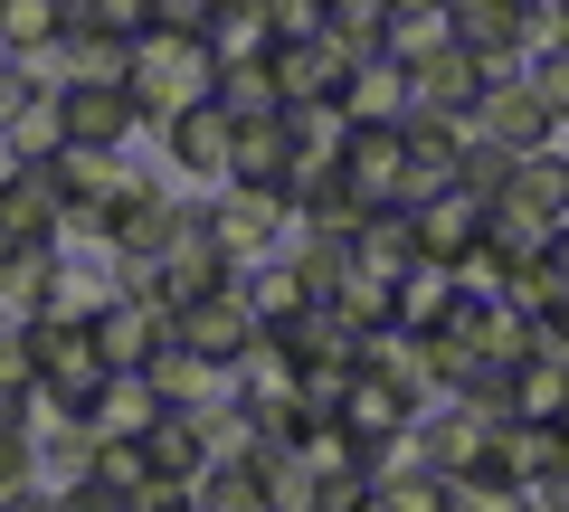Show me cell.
Instances as JSON below:
<instances>
[{"label": "cell", "mask_w": 569, "mask_h": 512, "mask_svg": "<svg viewBox=\"0 0 569 512\" xmlns=\"http://www.w3.org/2000/svg\"><path fill=\"white\" fill-rule=\"evenodd\" d=\"M123 96H133V114L162 133L181 104H209L219 96V58H209L190 29H152V39H133V67H123Z\"/></svg>", "instance_id": "6da1fadb"}, {"label": "cell", "mask_w": 569, "mask_h": 512, "mask_svg": "<svg viewBox=\"0 0 569 512\" xmlns=\"http://www.w3.org/2000/svg\"><path fill=\"white\" fill-rule=\"evenodd\" d=\"M569 219V152H512L503 190H493V238L503 247H541L550 228Z\"/></svg>", "instance_id": "7a4b0ae2"}, {"label": "cell", "mask_w": 569, "mask_h": 512, "mask_svg": "<svg viewBox=\"0 0 569 512\" xmlns=\"http://www.w3.org/2000/svg\"><path fill=\"white\" fill-rule=\"evenodd\" d=\"M200 228H209V247H219L228 267L247 275V267H266V257L284 247V228H295V219H284V190H257V181H219V190L200 200Z\"/></svg>", "instance_id": "3957f363"}, {"label": "cell", "mask_w": 569, "mask_h": 512, "mask_svg": "<svg viewBox=\"0 0 569 512\" xmlns=\"http://www.w3.org/2000/svg\"><path fill=\"white\" fill-rule=\"evenodd\" d=\"M332 171L351 181V200L361 209H418V171H408V133L399 123H351L342 152H332Z\"/></svg>", "instance_id": "277c9868"}, {"label": "cell", "mask_w": 569, "mask_h": 512, "mask_svg": "<svg viewBox=\"0 0 569 512\" xmlns=\"http://www.w3.org/2000/svg\"><path fill=\"white\" fill-rule=\"evenodd\" d=\"M48 181H58V209H67V238H104V209L123 200V190L142 181L123 152H86V143H67V152H48Z\"/></svg>", "instance_id": "5b68a950"}, {"label": "cell", "mask_w": 569, "mask_h": 512, "mask_svg": "<svg viewBox=\"0 0 569 512\" xmlns=\"http://www.w3.org/2000/svg\"><path fill=\"white\" fill-rule=\"evenodd\" d=\"M29 351H39V390H58L67 409L86 418V399L104 390V351L86 323H67V313H29Z\"/></svg>", "instance_id": "8992f818"}, {"label": "cell", "mask_w": 569, "mask_h": 512, "mask_svg": "<svg viewBox=\"0 0 569 512\" xmlns=\"http://www.w3.org/2000/svg\"><path fill=\"white\" fill-rule=\"evenodd\" d=\"M48 114H58V152L67 143H86V152H123L142 133V114H133V96L123 86H48Z\"/></svg>", "instance_id": "52a82bcc"}, {"label": "cell", "mask_w": 569, "mask_h": 512, "mask_svg": "<svg viewBox=\"0 0 569 512\" xmlns=\"http://www.w3.org/2000/svg\"><path fill=\"white\" fill-rule=\"evenodd\" d=\"M257 304H247V285H228V294H200V304H181L171 313V342L181 351H200V361H219V370H238L247 351H257Z\"/></svg>", "instance_id": "ba28073f"}, {"label": "cell", "mask_w": 569, "mask_h": 512, "mask_svg": "<svg viewBox=\"0 0 569 512\" xmlns=\"http://www.w3.org/2000/svg\"><path fill=\"white\" fill-rule=\"evenodd\" d=\"M86 332H96L104 370H152L171 351V304H152V294H114L104 313H86Z\"/></svg>", "instance_id": "9c48e42d"}, {"label": "cell", "mask_w": 569, "mask_h": 512, "mask_svg": "<svg viewBox=\"0 0 569 512\" xmlns=\"http://www.w3.org/2000/svg\"><path fill=\"white\" fill-rule=\"evenodd\" d=\"M342 77H351V48H332V39H276V58H266L276 114H295V104H332Z\"/></svg>", "instance_id": "30bf717a"}, {"label": "cell", "mask_w": 569, "mask_h": 512, "mask_svg": "<svg viewBox=\"0 0 569 512\" xmlns=\"http://www.w3.org/2000/svg\"><path fill=\"white\" fill-rule=\"evenodd\" d=\"M485 228H493V200H475V190H456V181H447V190H427V200L408 209V238H418L427 267H456V257H466Z\"/></svg>", "instance_id": "8fae6325"}, {"label": "cell", "mask_w": 569, "mask_h": 512, "mask_svg": "<svg viewBox=\"0 0 569 512\" xmlns=\"http://www.w3.org/2000/svg\"><path fill=\"white\" fill-rule=\"evenodd\" d=\"M485 86H493V67L475 58V48H437L427 67H408V114H447V123H475Z\"/></svg>", "instance_id": "7c38bea8"}, {"label": "cell", "mask_w": 569, "mask_h": 512, "mask_svg": "<svg viewBox=\"0 0 569 512\" xmlns=\"http://www.w3.org/2000/svg\"><path fill=\"white\" fill-rule=\"evenodd\" d=\"M332 428L351 436V455H361V474H370L389 436H408V428H418V409H408V399L389 390L380 370H351V390H342V418H332Z\"/></svg>", "instance_id": "4fadbf2b"}, {"label": "cell", "mask_w": 569, "mask_h": 512, "mask_svg": "<svg viewBox=\"0 0 569 512\" xmlns=\"http://www.w3.org/2000/svg\"><path fill=\"white\" fill-rule=\"evenodd\" d=\"M475 143H493V152H550V143H560V123H550V104L531 96L522 77H503V86H485V104H475Z\"/></svg>", "instance_id": "5bb4252c"}, {"label": "cell", "mask_w": 569, "mask_h": 512, "mask_svg": "<svg viewBox=\"0 0 569 512\" xmlns=\"http://www.w3.org/2000/svg\"><path fill=\"white\" fill-rule=\"evenodd\" d=\"M266 342L295 361V380H305V370H361V332L332 304H305V313H284V323H266Z\"/></svg>", "instance_id": "9a60e30c"}, {"label": "cell", "mask_w": 569, "mask_h": 512, "mask_svg": "<svg viewBox=\"0 0 569 512\" xmlns=\"http://www.w3.org/2000/svg\"><path fill=\"white\" fill-rule=\"evenodd\" d=\"M485 465H503L512 484H550V474H569V428L560 418H503V428L485 436Z\"/></svg>", "instance_id": "2e32d148"}, {"label": "cell", "mask_w": 569, "mask_h": 512, "mask_svg": "<svg viewBox=\"0 0 569 512\" xmlns=\"http://www.w3.org/2000/svg\"><path fill=\"white\" fill-rule=\"evenodd\" d=\"M228 285H238V267L209 247V228H200V219H190L181 238H171V257L152 267V304H171V313L200 304V294H228Z\"/></svg>", "instance_id": "e0dca14e"}, {"label": "cell", "mask_w": 569, "mask_h": 512, "mask_svg": "<svg viewBox=\"0 0 569 512\" xmlns=\"http://www.w3.org/2000/svg\"><path fill=\"white\" fill-rule=\"evenodd\" d=\"M142 465H152V493H200L209 474V436L190 409H162L152 428H142Z\"/></svg>", "instance_id": "ac0fdd59"}, {"label": "cell", "mask_w": 569, "mask_h": 512, "mask_svg": "<svg viewBox=\"0 0 569 512\" xmlns=\"http://www.w3.org/2000/svg\"><path fill=\"white\" fill-rule=\"evenodd\" d=\"M284 171H295V123L284 114H228V181L284 190Z\"/></svg>", "instance_id": "d6986e66"}, {"label": "cell", "mask_w": 569, "mask_h": 512, "mask_svg": "<svg viewBox=\"0 0 569 512\" xmlns=\"http://www.w3.org/2000/svg\"><path fill=\"white\" fill-rule=\"evenodd\" d=\"M0 228H10L20 247H67V209H58L48 162H20L10 181H0Z\"/></svg>", "instance_id": "ffe728a7"}, {"label": "cell", "mask_w": 569, "mask_h": 512, "mask_svg": "<svg viewBox=\"0 0 569 512\" xmlns=\"http://www.w3.org/2000/svg\"><path fill=\"white\" fill-rule=\"evenodd\" d=\"M162 152L190 171V181L219 190V181H228V104H219V96H209V104H181V114L162 123Z\"/></svg>", "instance_id": "44dd1931"}, {"label": "cell", "mask_w": 569, "mask_h": 512, "mask_svg": "<svg viewBox=\"0 0 569 512\" xmlns=\"http://www.w3.org/2000/svg\"><path fill=\"white\" fill-rule=\"evenodd\" d=\"M162 418V390H152V370H104V390L86 399V436H142Z\"/></svg>", "instance_id": "7402d4cb"}, {"label": "cell", "mask_w": 569, "mask_h": 512, "mask_svg": "<svg viewBox=\"0 0 569 512\" xmlns=\"http://www.w3.org/2000/svg\"><path fill=\"white\" fill-rule=\"evenodd\" d=\"M200 48L219 67H266V58H276V20H266V0H219L209 29H200Z\"/></svg>", "instance_id": "603a6c76"}, {"label": "cell", "mask_w": 569, "mask_h": 512, "mask_svg": "<svg viewBox=\"0 0 569 512\" xmlns=\"http://www.w3.org/2000/svg\"><path fill=\"white\" fill-rule=\"evenodd\" d=\"M332 104H342L351 123H399L408 114V67H389L380 48H370V58H351V77H342Z\"/></svg>", "instance_id": "cb8c5ba5"}, {"label": "cell", "mask_w": 569, "mask_h": 512, "mask_svg": "<svg viewBox=\"0 0 569 512\" xmlns=\"http://www.w3.org/2000/svg\"><path fill=\"white\" fill-rule=\"evenodd\" d=\"M58 39H67V0H0V58L10 67L58 58Z\"/></svg>", "instance_id": "d4e9b609"}, {"label": "cell", "mask_w": 569, "mask_h": 512, "mask_svg": "<svg viewBox=\"0 0 569 512\" xmlns=\"http://www.w3.org/2000/svg\"><path fill=\"white\" fill-rule=\"evenodd\" d=\"M351 267L380 275V285H399L408 267H418V238H408V209H370L361 228H351Z\"/></svg>", "instance_id": "484cf974"}, {"label": "cell", "mask_w": 569, "mask_h": 512, "mask_svg": "<svg viewBox=\"0 0 569 512\" xmlns=\"http://www.w3.org/2000/svg\"><path fill=\"white\" fill-rule=\"evenodd\" d=\"M114 304V247L104 257H67L58 247V275H48V313H67V323H86V313Z\"/></svg>", "instance_id": "4316f807"}, {"label": "cell", "mask_w": 569, "mask_h": 512, "mask_svg": "<svg viewBox=\"0 0 569 512\" xmlns=\"http://www.w3.org/2000/svg\"><path fill=\"white\" fill-rule=\"evenodd\" d=\"M485 418H475V409H427L418 418V455H427V465H437V474H466V465H485Z\"/></svg>", "instance_id": "83f0119b"}, {"label": "cell", "mask_w": 569, "mask_h": 512, "mask_svg": "<svg viewBox=\"0 0 569 512\" xmlns=\"http://www.w3.org/2000/svg\"><path fill=\"white\" fill-rule=\"evenodd\" d=\"M123 67H133V48H123V39H104V29H86L77 10H67L58 77H67V86H123Z\"/></svg>", "instance_id": "f1b7e54d"}, {"label": "cell", "mask_w": 569, "mask_h": 512, "mask_svg": "<svg viewBox=\"0 0 569 512\" xmlns=\"http://www.w3.org/2000/svg\"><path fill=\"white\" fill-rule=\"evenodd\" d=\"M531 351H541V323H531V313H512V304L475 313V361H485V370H522Z\"/></svg>", "instance_id": "f546056e"}, {"label": "cell", "mask_w": 569, "mask_h": 512, "mask_svg": "<svg viewBox=\"0 0 569 512\" xmlns=\"http://www.w3.org/2000/svg\"><path fill=\"white\" fill-rule=\"evenodd\" d=\"M200 512H266V465L257 455H219L200 474Z\"/></svg>", "instance_id": "4dcf8cb0"}, {"label": "cell", "mask_w": 569, "mask_h": 512, "mask_svg": "<svg viewBox=\"0 0 569 512\" xmlns=\"http://www.w3.org/2000/svg\"><path fill=\"white\" fill-rule=\"evenodd\" d=\"M437 48H456L447 10H389V39H380V58H389V67H427Z\"/></svg>", "instance_id": "1f68e13d"}, {"label": "cell", "mask_w": 569, "mask_h": 512, "mask_svg": "<svg viewBox=\"0 0 569 512\" xmlns=\"http://www.w3.org/2000/svg\"><path fill=\"white\" fill-rule=\"evenodd\" d=\"M447 304H456V275H447V267H427V257L399 275V285H389V313H399L408 332H427V323H437Z\"/></svg>", "instance_id": "d6a6232c"}, {"label": "cell", "mask_w": 569, "mask_h": 512, "mask_svg": "<svg viewBox=\"0 0 569 512\" xmlns=\"http://www.w3.org/2000/svg\"><path fill=\"white\" fill-rule=\"evenodd\" d=\"M447 512H531V493L503 465H466V474H447Z\"/></svg>", "instance_id": "836d02e7"}, {"label": "cell", "mask_w": 569, "mask_h": 512, "mask_svg": "<svg viewBox=\"0 0 569 512\" xmlns=\"http://www.w3.org/2000/svg\"><path fill=\"white\" fill-rule=\"evenodd\" d=\"M560 409H569V361L531 351V361L512 370V418H560Z\"/></svg>", "instance_id": "e575fe53"}, {"label": "cell", "mask_w": 569, "mask_h": 512, "mask_svg": "<svg viewBox=\"0 0 569 512\" xmlns=\"http://www.w3.org/2000/svg\"><path fill=\"white\" fill-rule=\"evenodd\" d=\"M48 275H58V247H20V267L0 275V313H10V323L48 313Z\"/></svg>", "instance_id": "d590c367"}, {"label": "cell", "mask_w": 569, "mask_h": 512, "mask_svg": "<svg viewBox=\"0 0 569 512\" xmlns=\"http://www.w3.org/2000/svg\"><path fill=\"white\" fill-rule=\"evenodd\" d=\"M323 39L351 48V58H370L389 39V0H323Z\"/></svg>", "instance_id": "8d00e7d4"}, {"label": "cell", "mask_w": 569, "mask_h": 512, "mask_svg": "<svg viewBox=\"0 0 569 512\" xmlns=\"http://www.w3.org/2000/svg\"><path fill=\"white\" fill-rule=\"evenodd\" d=\"M560 275H550V257H541V247H522V257H512V275H503V294H493V304H512V313H531V323H541V313L550 304H560Z\"/></svg>", "instance_id": "74e56055"}, {"label": "cell", "mask_w": 569, "mask_h": 512, "mask_svg": "<svg viewBox=\"0 0 569 512\" xmlns=\"http://www.w3.org/2000/svg\"><path fill=\"white\" fill-rule=\"evenodd\" d=\"M370 512H447V474L437 465H399L370 484Z\"/></svg>", "instance_id": "f35d334b"}, {"label": "cell", "mask_w": 569, "mask_h": 512, "mask_svg": "<svg viewBox=\"0 0 569 512\" xmlns=\"http://www.w3.org/2000/svg\"><path fill=\"white\" fill-rule=\"evenodd\" d=\"M332 313H342L351 332H389L399 313H389V285L380 275H361V267H342V285H332Z\"/></svg>", "instance_id": "ab89813d"}, {"label": "cell", "mask_w": 569, "mask_h": 512, "mask_svg": "<svg viewBox=\"0 0 569 512\" xmlns=\"http://www.w3.org/2000/svg\"><path fill=\"white\" fill-rule=\"evenodd\" d=\"M86 474H96V484H123V493H152L142 436H96V446H86Z\"/></svg>", "instance_id": "60d3db41"}, {"label": "cell", "mask_w": 569, "mask_h": 512, "mask_svg": "<svg viewBox=\"0 0 569 512\" xmlns=\"http://www.w3.org/2000/svg\"><path fill=\"white\" fill-rule=\"evenodd\" d=\"M39 390V351H29V323H0V418Z\"/></svg>", "instance_id": "b9f144b4"}, {"label": "cell", "mask_w": 569, "mask_h": 512, "mask_svg": "<svg viewBox=\"0 0 569 512\" xmlns=\"http://www.w3.org/2000/svg\"><path fill=\"white\" fill-rule=\"evenodd\" d=\"M67 10H77L86 29H104V39H123V48L162 29V20H152V0H67Z\"/></svg>", "instance_id": "7bdbcfd3"}, {"label": "cell", "mask_w": 569, "mask_h": 512, "mask_svg": "<svg viewBox=\"0 0 569 512\" xmlns=\"http://www.w3.org/2000/svg\"><path fill=\"white\" fill-rule=\"evenodd\" d=\"M305 512H370V474L361 465H313V503Z\"/></svg>", "instance_id": "ee69618b"}, {"label": "cell", "mask_w": 569, "mask_h": 512, "mask_svg": "<svg viewBox=\"0 0 569 512\" xmlns=\"http://www.w3.org/2000/svg\"><path fill=\"white\" fill-rule=\"evenodd\" d=\"M20 484H39V436L29 428H10V418H0V503H10V493Z\"/></svg>", "instance_id": "f6af8a7d"}, {"label": "cell", "mask_w": 569, "mask_h": 512, "mask_svg": "<svg viewBox=\"0 0 569 512\" xmlns=\"http://www.w3.org/2000/svg\"><path fill=\"white\" fill-rule=\"evenodd\" d=\"M522 86L550 104V123H569V58H560V48H550V58H531V67H522Z\"/></svg>", "instance_id": "bcb514c9"}, {"label": "cell", "mask_w": 569, "mask_h": 512, "mask_svg": "<svg viewBox=\"0 0 569 512\" xmlns=\"http://www.w3.org/2000/svg\"><path fill=\"white\" fill-rule=\"evenodd\" d=\"M58 503H67V512H142V493H123V484H96V474H77V484H58Z\"/></svg>", "instance_id": "7dc6e473"}, {"label": "cell", "mask_w": 569, "mask_h": 512, "mask_svg": "<svg viewBox=\"0 0 569 512\" xmlns=\"http://www.w3.org/2000/svg\"><path fill=\"white\" fill-rule=\"evenodd\" d=\"M39 96H48V86H39V67H0V133H10V123H20Z\"/></svg>", "instance_id": "c3c4849f"}, {"label": "cell", "mask_w": 569, "mask_h": 512, "mask_svg": "<svg viewBox=\"0 0 569 512\" xmlns=\"http://www.w3.org/2000/svg\"><path fill=\"white\" fill-rule=\"evenodd\" d=\"M209 10H219V0H152V20H162V29H190V39L209 29Z\"/></svg>", "instance_id": "681fc988"}, {"label": "cell", "mask_w": 569, "mask_h": 512, "mask_svg": "<svg viewBox=\"0 0 569 512\" xmlns=\"http://www.w3.org/2000/svg\"><path fill=\"white\" fill-rule=\"evenodd\" d=\"M541 351H550V361H569V294L541 313Z\"/></svg>", "instance_id": "f907efd6"}, {"label": "cell", "mask_w": 569, "mask_h": 512, "mask_svg": "<svg viewBox=\"0 0 569 512\" xmlns=\"http://www.w3.org/2000/svg\"><path fill=\"white\" fill-rule=\"evenodd\" d=\"M0 512H67V503H58V484H20V493H10Z\"/></svg>", "instance_id": "816d5d0a"}, {"label": "cell", "mask_w": 569, "mask_h": 512, "mask_svg": "<svg viewBox=\"0 0 569 512\" xmlns=\"http://www.w3.org/2000/svg\"><path fill=\"white\" fill-rule=\"evenodd\" d=\"M541 257H550V275H560V285H569V219H560V228H550V238H541Z\"/></svg>", "instance_id": "f5cc1de1"}, {"label": "cell", "mask_w": 569, "mask_h": 512, "mask_svg": "<svg viewBox=\"0 0 569 512\" xmlns=\"http://www.w3.org/2000/svg\"><path fill=\"white\" fill-rule=\"evenodd\" d=\"M142 512H200V493H142Z\"/></svg>", "instance_id": "db71d44e"}, {"label": "cell", "mask_w": 569, "mask_h": 512, "mask_svg": "<svg viewBox=\"0 0 569 512\" xmlns=\"http://www.w3.org/2000/svg\"><path fill=\"white\" fill-rule=\"evenodd\" d=\"M550 48L569 58V0H550Z\"/></svg>", "instance_id": "11a10c76"}, {"label": "cell", "mask_w": 569, "mask_h": 512, "mask_svg": "<svg viewBox=\"0 0 569 512\" xmlns=\"http://www.w3.org/2000/svg\"><path fill=\"white\" fill-rule=\"evenodd\" d=\"M10 267H20V238H10V228H0V275H10Z\"/></svg>", "instance_id": "9f6ffc18"}, {"label": "cell", "mask_w": 569, "mask_h": 512, "mask_svg": "<svg viewBox=\"0 0 569 512\" xmlns=\"http://www.w3.org/2000/svg\"><path fill=\"white\" fill-rule=\"evenodd\" d=\"M10 171H20V152H10V143H0V181H10Z\"/></svg>", "instance_id": "6f0895ef"}, {"label": "cell", "mask_w": 569, "mask_h": 512, "mask_svg": "<svg viewBox=\"0 0 569 512\" xmlns=\"http://www.w3.org/2000/svg\"><path fill=\"white\" fill-rule=\"evenodd\" d=\"M560 428H569V409H560Z\"/></svg>", "instance_id": "680465c9"}, {"label": "cell", "mask_w": 569, "mask_h": 512, "mask_svg": "<svg viewBox=\"0 0 569 512\" xmlns=\"http://www.w3.org/2000/svg\"><path fill=\"white\" fill-rule=\"evenodd\" d=\"M0 67H10V58H0Z\"/></svg>", "instance_id": "91938a15"}]
</instances>
